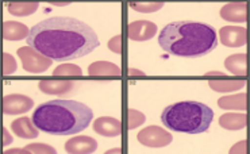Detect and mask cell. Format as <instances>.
<instances>
[{
    "label": "cell",
    "mask_w": 250,
    "mask_h": 154,
    "mask_svg": "<svg viewBox=\"0 0 250 154\" xmlns=\"http://www.w3.org/2000/svg\"><path fill=\"white\" fill-rule=\"evenodd\" d=\"M219 106L222 108H230V110H245V95L229 96L222 97L219 100Z\"/></svg>",
    "instance_id": "d6986e66"
},
{
    "label": "cell",
    "mask_w": 250,
    "mask_h": 154,
    "mask_svg": "<svg viewBox=\"0 0 250 154\" xmlns=\"http://www.w3.org/2000/svg\"><path fill=\"white\" fill-rule=\"evenodd\" d=\"M33 106V100L24 95H7L3 99V113L6 115L27 113Z\"/></svg>",
    "instance_id": "52a82bcc"
},
{
    "label": "cell",
    "mask_w": 250,
    "mask_h": 154,
    "mask_svg": "<svg viewBox=\"0 0 250 154\" xmlns=\"http://www.w3.org/2000/svg\"><path fill=\"white\" fill-rule=\"evenodd\" d=\"M73 87V83H64V81H41L40 89L46 94H56L61 95L68 92Z\"/></svg>",
    "instance_id": "2e32d148"
},
{
    "label": "cell",
    "mask_w": 250,
    "mask_h": 154,
    "mask_svg": "<svg viewBox=\"0 0 250 154\" xmlns=\"http://www.w3.org/2000/svg\"><path fill=\"white\" fill-rule=\"evenodd\" d=\"M242 57V54H238V56H231V57H229L226 59V62H225V65L230 72H233L234 75H238V68L237 65H241V69H239V73L244 76L245 75V59L242 61H239V58Z\"/></svg>",
    "instance_id": "ffe728a7"
},
{
    "label": "cell",
    "mask_w": 250,
    "mask_h": 154,
    "mask_svg": "<svg viewBox=\"0 0 250 154\" xmlns=\"http://www.w3.org/2000/svg\"><path fill=\"white\" fill-rule=\"evenodd\" d=\"M158 45L164 52L172 56L199 58L216 49V30L211 24L202 22H172L158 34Z\"/></svg>",
    "instance_id": "7a4b0ae2"
},
{
    "label": "cell",
    "mask_w": 250,
    "mask_h": 154,
    "mask_svg": "<svg viewBox=\"0 0 250 154\" xmlns=\"http://www.w3.org/2000/svg\"><path fill=\"white\" fill-rule=\"evenodd\" d=\"M163 6V3H157V4H149V3H146V4H131L134 10L140 12H154Z\"/></svg>",
    "instance_id": "603a6c76"
},
{
    "label": "cell",
    "mask_w": 250,
    "mask_h": 154,
    "mask_svg": "<svg viewBox=\"0 0 250 154\" xmlns=\"http://www.w3.org/2000/svg\"><path fill=\"white\" fill-rule=\"evenodd\" d=\"M18 56L21 57L23 62L24 71L31 72V73H41L45 72L52 64V59L43 57L42 54L35 52L34 49L30 48H21L18 50Z\"/></svg>",
    "instance_id": "5b68a950"
},
{
    "label": "cell",
    "mask_w": 250,
    "mask_h": 154,
    "mask_svg": "<svg viewBox=\"0 0 250 154\" xmlns=\"http://www.w3.org/2000/svg\"><path fill=\"white\" fill-rule=\"evenodd\" d=\"M3 59H4V69H3L4 75H10L12 72H15L17 66H15V61H14V58H12L11 56L8 53H4Z\"/></svg>",
    "instance_id": "cb8c5ba5"
},
{
    "label": "cell",
    "mask_w": 250,
    "mask_h": 154,
    "mask_svg": "<svg viewBox=\"0 0 250 154\" xmlns=\"http://www.w3.org/2000/svg\"><path fill=\"white\" fill-rule=\"evenodd\" d=\"M222 43L229 48H241L246 42V31L244 27L227 26L221 30Z\"/></svg>",
    "instance_id": "30bf717a"
},
{
    "label": "cell",
    "mask_w": 250,
    "mask_h": 154,
    "mask_svg": "<svg viewBox=\"0 0 250 154\" xmlns=\"http://www.w3.org/2000/svg\"><path fill=\"white\" fill-rule=\"evenodd\" d=\"M92 119V110L82 101L54 99L35 108L31 122L37 130L46 134L73 135L85 130Z\"/></svg>",
    "instance_id": "3957f363"
},
{
    "label": "cell",
    "mask_w": 250,
    "mask_h": 154,
    "mask_svg": "<svg viewBox=\"0 0 250 154\" xmlns=\"http://www.w3.org/2000/svg\"><path fill=\"white\" fill-rule=\"evenodd\" d=\"M27 150H37L35 153H56V150H54L53 148H49V146H41V145H37V146H29V148L23 149V150L14 149V150H8L7 153H27Z\"/></svg>",
    "instance_id": "7402d4cb"
},
{
    "label": "cell",
    "mask_w": 250,
    "mask_h": 154,
    "mask_svg": "<svg viewBox=\"0 0 250 154\" xmlns=\"http://www.w3.org/2000/svg\"><path fill=\"white\" fill-rule=\"evenodd\" d=\"M29 29L22 23L18 22H6L3 24V37L8 41H19L24 37H27Z\"/></svg>",
    "instance_id": "9a60e30c"
},
{
    "label": "cell",
    "mask_w": 250,
    "mask_h": 154,
    "mask_svg": "<svg viewBox=\"0 0 250 154\" xmlns=\"http://www.w3.org/2000/svg\"><path fill=\"white\" fill-rule=\"evenodd\" d=\"M82 76V69L75 65H61L54 71V76Z\"/></svg>",
    "instance_id": "44dd1931"
},
{
    "label": "cell",
    "mask_w": 250,
    "mask_h": 154,
    "mask_svg": "<svg viewBox=\"0 0 250 154\" xmlns=\"http://www.w3.org/2000/svg\"><path fill=\"white\" fill-rule=\"evenodd\" d=\"M214 119V111L200 101H179L164 108L161 122L168 130L200 134L208 130Z\"/></svg>",
    "instance_id": "277c9868"
},
{
    "label": "cell",
    "mask_w": 250,
    "mask_h": 154,
    "mask_svg": "<svg viewBox=\"0 0 250 154\" xmlns=\"http://www.w3.org/2000/svg\"><path fill=\"white\" fill-rule=\"evenodd\" d=\"M222 127L227 130H239L245 126V115H235V114H226L221 116L219 120Z\"/></svg>",
    "instance_id": "e0dca14e"
},
{
    "label": "cell",
    "mask_w": 250,
    "mask_h": 154,
    "mask_svg": "<svg viewBox=\"0 0 250 154\" xmlns=\"http://www.w3.org/2000/svg\"><path fill=\"white\" fill-rule=\"evenodd\" d=\"M88 73L92 77H119L121 69L112 62L99 61V62H93L92 65L89 66Z\"/></svg>",
    "instance_id": "7c38bea8"
},
{
    "label": "cell",
    "mask_w": 250,
    "mask_h": 154,
    "mask_svg": "<svg viewBox=\"0 0 250 154\" xmlns=\"http://www.w3.org/2000/svg\"><path fill=\"white\" fill-rule=\"evenodd\" d=\"M38 8L37 3H15V4H10L8 6V11L11 12L12 15H17V17H24V15H30L33 14Z\"/></svg>",
    "instance_id": "ac0fdd59"
},
{
    "label": "cell",
    "mask_w": 250,
    "mask_h": 154,
    "mask_svg": "<svg viewBox=\"0 0 250 154\" xmlns=\"http://www.w3.org/2000/svg\"><path fill=\"white\" fill-rule=\"evenodd\" d=\"M221 17L229 22H245L246 20V4H227L222 7Z\"/></svg>",
    "instance_id": "5bb4252c"
},
{
    "label": "cell",
    "mask_w": 250,
    "mask_h": 154,
    "mask_svg": "<svg viewBox=\"0 0 250 154\" xmlns=\"http://www.w3.org/2000/svg\"><path fill=\"white\" fill-rule=\"evenodd\" d=\"M137 138H138V141L142 145L149 146V148H163V146L169 145V143L172 142V139H173L168 131L163 130L158 126L146 127L142 131H140V134H138Z\"/></svg>",
    "instance_id": "8992f818"
},
{
    "label": "cell",
    "mask_w": 250,
    "mask_h": 154,
    "mask_svg": "<svg viewBox=\"0 0 250 154\" xmlns=\"http://www.w3.org/2000/svg\"><path fill=\"white\" fill-rule=\"evenodd\" d=\"M11 129L18 136L24 138V139H31V138H37L38 136V130L34 129L33 122L29 118H21L14 120L11 125Z\"/></svg>",
    "instance_id": "4fadbf2b"
},
{
    "label": "cell",
    "mask_w": 250,
    "mask_h": 154,
    "mask_svg": "<svg viewBox=\"0 0 250 154\" xmlns=\"http://www.w3.org/2000/svg\"><path fill=\"white\" fill-rule=\"evenodd\" d=\"M128 38L133 41H147L157 33V26L147 20H137L128 24Z\"/></svg>",
    "instance_id": "ba28073f"
},
{
    "label": "cell",
    "mask_w": 250,
    "mask_h": 154,
    "mask_svg": "<svg viewBox=\"0 0 250 154\" xmlns=\"http://www.w3.org/2000/svg\"><path fill=\"white\" fill-rule=\"evenodd\" d=\"M93 130L103 136H117L122 133V123L118 119L103 116L96 119V122L93 123Z\"/></svg>",
    "instance_id": "8fae6325"
},
{
    "label": "cell",
    "mask_w": 250,
    "mask_h": 154,
    "mask_svg": "<svg viewBox=\"0 0 250 154\" xmlns=\"http://www.w3.org/2000/svg\"><path fill=\"white\" fill-rule=\"evenodd\" d=\"M26 43L52 61H70L91 54L100 45L95 30L79 19L53 17L29 30Z\"/></svg>",
    "instance_id": "6da1fadb"
},
{
    "label": "cell",
    "mask_w": 250,
    "mask_h": 154,
    "mask_svg": "<svg viewBox=\"0 0 250 154\" xmlns=\"http://www.w3.org/2000/svg\"><path fill=\"white\" fill-rule=\"evenodd\" d=\"M98 149V142L91 138V136H75L65 143V150L68 153L75 154H84V153H93Z\"/></svg>",
    "instance_id": "9c48e42d"
}]
</instances>
